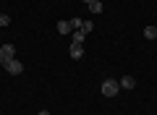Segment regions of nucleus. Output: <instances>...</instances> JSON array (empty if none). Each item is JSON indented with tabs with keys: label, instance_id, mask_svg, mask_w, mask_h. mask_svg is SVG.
<instances>
[{
	"label": "nucleus",
	"instance_id": "nucleus-1",
	"mask_svg": "<svg viewBox=\"0 0 157 115\" xmlns=\"http://www.w3.org/2000/svg\"><path fill=\"white\" fill-rule=\"evenodd\" d=\"M100 92H102V97H115V94L121 92L118 79H105V81H102V86H100Z\"/></svg>",
	"mask_w": 157,
	"mask_h": 115
},
{
	"label": "nucleus",
	"instance_id": "nucleus-2",
	"mask_svg": "<svg viewBox=\"0 0 157 115\" xmlns=\"http://www.w3.org/2000/svg\"><path fill=\"white\" fill-rule=\"evenodd\" d=\"M6 71L11 73V76H21V73H24V66H21V60H16V58H13V60L6 63Z\"/></svg>",
	"mask_w": 157,
	"mask_h": 115
},
{
	"label": "nucleus",
	"instance_id": "nucleus-3",
	"mask_svg": "<svg viewBox=\"0 0 157 115\" xmlns=\"http://www.w3.org/2000/svg\"><path fill=\"white\" fill-rule=\"evenodd\" d=\"M68 55H71L73 60H78V58H84V47L76 42H71V47H68Z\"/></svg>",
	"mask_w": 157,
	"mask_h": 115
},
{
	"label": "nucleus",
	"instance_id": "nucleus-4",
	"mask_svg": "<svg viewBox=\"0 0 157 115\" xmlns=\"http://www.w3.org/2000/svg\"><path fill=\"white\" fill-rule=\"evenodd\" d=\"M0 55H3L6 60H13V55H16V47H13V44H3V47H0Z\"/></svg>",
	"mask_w": 157,
	"mask_h": 115
},
{
	"label": "nucleus",
	"instance_id": "nucleus-5",
	"mask_svg": "<svg viewBox=\"0 0 157 115\" xmlns=\"http://www.w3.org/2000/svg\"><path fill=\"white\" fill-rule=\"evenodd\" d=\"M118 84H121V89H134V86H136V79H134V76H123Z\"/></svg>",
	"mask_w": 157,
	"mask_h": 115
},
{
	"label": "nucleus",
	"instance_id": "nucleus-6",
	"mask_svg": "<svg viewBox=\"0 0 157 115\" xmlns=\"http://www.w3.org/2000/svg\"><path fill=\"white\" fill-rule=\"evenodd\" d=\"M71 39H73L76 44H81V42L86 39V32H84V29H76V32H71Z\"/></svg>",
	"mask_w": 157,
	"mask_h": 115
},
{
	"label": "nucleus",
	"instance_id": "nucleus-7",
	"mask_svg": "<svg viewBox=\"0 0 157 115\" xmlns=\"http://www.w3.org/2000/svg\"><path fill=\"white\" fill-rule=\"evenodd\" d=\"M71 21H58V34H71Z\"/></svg>",
	"mask_w": 157,
	"mask_h": 115
},
{
	"label": "nucleus",
	"instance_id": "nucleus-8",
	"mask_svg": "<svg viewBox=\"0 0 157 115\" xmlns=\"http://www.w3.org/2000/svg\"><path fill=\"white\" fill-rule=\"evenodd\" d=\"M89 11H92V13H97V16H100V13L105 11V6H102L100 0H92V3H89Z\"/></svg>",
	"mask_w": 157,
	"mask_h": 115
},
{
	"label": "nucleus",
	"instance_id": "nucleus-9",
	"mask_svg": "<svg viewBox=\"0 0 157 115\" xmlns=\"http://www.w3.org/2000/svg\"><path fill=\"white\" fill-rule=\"evenodd\" d=\"M144 37L147 39H157V26H147L144 29Z\"/></svg>",
	"mask_w": 157,
	"mask_h": 115
},
{
	"label": "nucleus",
	"instance_id": "nucleus-10",
	"mask_svg": "<svg viewBox=\"0 0 157 115\" xmlns=\"http://www.w3.org/2000/svg\"><path fill=\"white\" fill-rule=\"evenodd\" d=\"M81 24H84V21H81V18H71V29H73V32H76V29H81Z\"/></svg>",
	"mask_w": 157,
	"mask_h": 115
},
{
	"label": "nucleus",
	"instance_id": "nucleus-11",
	"mask_svg": "<svg viewBox=\"0 0 157 115\" xmlns=\"http://www.w3.org/2000/svg\"><path fill=\"white\" fill-rule=\"evenodd\" d=\"M11 24V16H6V13H0V26H8Z\"/></svg>",
	"mask_w": 157,
	"mask_h": 115
},
{
	"label": "nucleus",
	"instance_id": "nucleus-12",
	"mask_svg": "<svg viewBox=\"0 0 157 115\" xmlns=\"http://www.w3.org/2000/svg\"><path fill=\"white\" fill-rule=\"evenodd\" d=\"M81 29H84V32H86V34H89V32H92V29H94V24H92V21H84V24H81Z\"/></svg>",
	"mask_w": 157,
	"mask_h": 115
},
{
	"label": "nucleus",
	"instance_id": "nucleus-13",
	"mask_svg": "<svg viewBox=\"0 0 157 115\" xmlns=\"http://www.w3.org/2000/svg\"><path fill=\"white\" fill-rule=\"evenodd\" d=\"M6 63H8V60L3 58V55H0V68H6Z\"/></svg>",
	"mask_w": 157,
	"mask_h": 115
},
{
	"label": "nucleus",
	"instance_id": "nucleus-14",
	"mask_svg": "<svg viewBox=\"0 0 157 115\" xmlns=\"http://www.w3.org/2000/svg\"><path fill=\"white\" fill-rule=\"evenodd\" d=\"M39 115H50V113H47V110H42V113H39Z\"/></svg>",
	"mask_w": 157,
	"mask_h": 115
},
{
	"label": "nucleus",
	"instance_id": "nucleus-15",
	"mask_svg": "<svg viewBox=\"0 0 157 115\" xmlns=\"http://www.w3.org/2000/svg\"><path fill=\"white\" fill-rule=\"evenodd\" d=\"M81 3H86V6H89V3H92V0H81Z\"/></svg>",
	"mask_w": 157,
	"mask_h": 115
}]
</instances>
